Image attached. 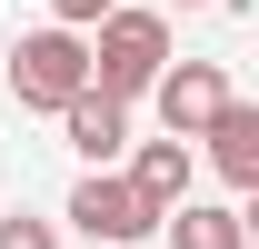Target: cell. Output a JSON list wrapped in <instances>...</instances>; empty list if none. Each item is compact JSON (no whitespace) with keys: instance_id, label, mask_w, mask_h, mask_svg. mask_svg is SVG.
Listing matches in <instances>:
<instances>
[{"instance_id":"1","label":"cell","mask_w":259,"mask_h":249,"mask_svg":"<svg viewBox=\"0 0 259 249\" xmlns=\"http://www.w3.org/2000/svg\"><path fill=\"white\" fill-rule=\"evenodd\" d=\"M80 40H90V90L130 100V110H140V100H150V80L169 70V10H120V0H110Z\"/></svg>"},{"instance_id":"2","label":"cell","mask_w":259,"mask_h":249,"mask_svg":"<svg viewBox=\"0 0 259 249\" xmlns=\"http://www.w3.org/2000/svg\"><path fill=\"white\" fill-rule=\"evenodd\" d=\"M70 90H90V40L80 30L40 20V30L10 40V100H20V110H60Z\"/></svg>"},{"instance_id":"3","label":"cell","mask_w":259,"mask_h":249,"mask_svg":"<svg viewBox=\"0 0 259 249\" xmlns=\"http://www.w3.org/2000/svg\"><path fill=\"white\" fill-rule=\"evenodd\" d=\"M60 219L80 229V239H100V249H140V239H160V210H150L120 170H90V180L70 189V210H60Z\"/></svg>"},{"instance_id":"4","label":"cell","mask_w":259,"mask_h":249,"mask_svg":"<svg viewBox=\"0 0 259 249\" xmlns=\"http://www.w3.org/2000/svg\"><path fill=\"white\" fill-rule=\"evenodd\" d=\"M199 159L229 180V199H249V189H259V110H249L239 90H229L220 110L199 120Z\"/></svg>"},{"instance_id":"5","label":"cell","mask_w":259,"mask_h":249,"mask_svg":"<svg viewBox=\"0 0 259 249\" xmlns=\"http://www.w3.org/2000/svg\"><path fill=\"white\" fill-rule=\"evenodd\" d=\"M229 100V70L220 60H169L160 80H150V110H160V130L169 140H199V120Z\"/></svg>"},{"instance_id":"6","label":"cell","mask_w":259,"mask_h":249,"mask_svg":"<svg viewBox=\"0 0 259 249\" xmlns=\"http://www.w3.org/2000/svg\"><path fill=\"white\" fill-rule=\"evenodd\" d=\"M50 120H60V140L90 159V170H120V150H130V100H110V90H70Z\"/></svg>"},{"instance_id":"7","label":"cell","mask_w":259,"mask_h":249,"mask_svg":"<svg viewBox=\"0 0 259 249\" xmlns=\"http://www.w3.org/2000/svg\"><path fill=\"white\" fill-rule=\"evenodd\" d=\"M120 180L140 189L150 210H180L190 180H199V150H190V140H169V130H160V140H130V150H120Z\"/></svg>"},{"instance_id":"8","label":"cell","mask_w":259,"mask_h":249,"mask_svg":"<svg viewBox=\"0 0 259 249\" xmlns=\"http://www.w3.org/2000/svg\"><path fill=\"white\" fill-rule=\"evenodd\" d=\"M169 249H249V210L239 199H180V210H160Z\"/></svg>"},{"instance_id":"9","label":"cell","mask_w":259,"mask_h":249,"mask_svg":"<svg viewBox=\"0 0 259 249\" xmlns=\"http://www.w3.org/2000/svg\"><path fill=\"white\" fill-rule=\"evenodd\" d=\"M0 249H60V229L30 219V210H10V219H0Z\"/></svg>"},{"instance_id":"10","label":"cell","mask_w":259,"mask_h":249,"mask_svg":"<svg viewBox=\"0 0 259 249\" xmlns=\"http://www.w3.org/2000/svg\"><path fill=\"white\" fill-rule=\"evenodd\" d=\"M100 10H110V0H50V20H60V30H90Z\"/></svg>"},{"instance_id":"11","label":"cell","mask_w":259,"mask_h":249,"mask_svg":"<svg viewBox=\"0 0 259 249\" xmlns=\"http://www.w3.org/2000/svg\"><path fill=\"white\" fill-rule=\"evenodd\" d=\"M169 10H209V0H169Z\"/></svg>"}]
</instances>
